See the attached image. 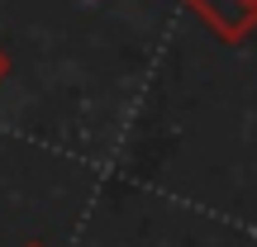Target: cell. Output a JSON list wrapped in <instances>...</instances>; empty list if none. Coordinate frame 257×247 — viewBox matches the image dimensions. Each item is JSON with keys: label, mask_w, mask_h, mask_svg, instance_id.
<instances>
[{"label": "cell", "mask_w": 257, "mask_h": 247, "mask_svg": "<svg viewBox=\"0 0 257 247\" xmlns=\"http://www.w3.org/2000/svg\"><path fill=\"white\" fill-rule=\"evenodd\" d=\"M5 72H10V57H5V48H0V81H5Z\"/></svg>", "instance_id": "1"}, {"label": "cell", "mask_w": 257, "mask_h": 247, "mask_svg": "<svg viewBox=\"0 0 257 247\" xmlns=\"http://www.w3.org/2000/svg\"><path fill=\"white\" fill-rule=\"evenodd\" d=\"M29 247H43V242H29Z\"/></svg>", "instance_id": "2"}]
</instances>
